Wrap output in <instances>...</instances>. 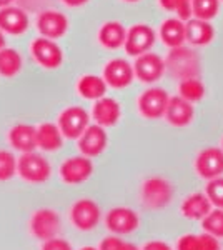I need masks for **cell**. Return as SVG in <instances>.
<instances>
[{"label": "cell", "instance_id": "cell-1", "mask_svg": "<svg viewBox=\"0 0 223 250\" xmlns=\"http://www.w3.org/2000/svg\"><path fill=\"white\" fill-rule=\"evenodd\" d=\"M165 65H167L170 75L178 80L200 75V57L197 55V52L183 45L170 50L168 57L165 60Z\"/></svg>", "mask_w": 223, "mask_h": 250}, {"label": "cell", "instance_id": "cell-2", "mask_svg": "<svg viewBox=\"0 0 223 250\" xmlns=\"http://www.w3.org/2000/svg\"><path fill=\"white\" fill-rule=\"evenodd\" d=\"M140 197L145 207L152 208V210H158V208L167 207L172 202L173 187L163 177H150L142 184Z\"/></svg>", "mask_w": 223, "mask_h": 250}, {"label": "cell", "instance_id": "cell-3", "mask_svg": "<svg viewBox=\"0 0 223 250\" xmlns=\"http://www.w3.org/2000/svg\"><path fill=\"white\" fill-rule=\"evenodd\" d=\"M17 173L25 182L43 184L50 179L52 167L43 155L37 154V152H27L19 157Z\"/></svg>", "mask_w": 223, "mask_h": 250}, {"label": "cell", "instance_id": "cell-4", "mask_svg": "<svg viewBox=\"0 0 223 250\" xmlns=\"http://www.w3.org/2000/svg\"><path fill=\"white\" fill-rule=\"evenodd\" d=\"M28 227L35 239L45 242L59 237L60 230H62V219L54 208H39L32 213Z\"/></svg>", "mask_w": 223, "mask_h": 250}, {"label": "cell", "instance_id": "cell-5", "mask_svg": "<svg viewBox=\"0 0 223 250\" xmlns=\"http://www.w3.org/2000/svg\"><path fill=\"white\" fill-rule=\"evenodd\" d=\"M59 128L62 130V134L65 139L70 140H79L80 135L87 130V127L90 125V115L85 108L79 105L67 107L62 114L59 115Z\"/></svg>", "mask_w": 223, "mask_h": 250}, {"label": "cell", "instance_id": "cell-6", "mask_svg": "<svg viewBox=\"0 0 223 250\" xmlns=\"http://www.w3.org/2000/svg\"><path fill=\"white\" fill-rule=\"evenodd\" d=\"M32 57L40 67L47 68V70H54L59 68L63 62V52L59 43L52 39L39 37L32 42L30 45Z\"/></svg>", "mask_w": 223, "mask_h": 250}, {"label": "cell", "instance_id": "cell-7", "mask_svg": "<svg viewBox=\"0 0 223 250\" xmlns=\"http://www.w3.org/2000/svg\"><path fill=\"white\" fill-rule=\"evenodd\" d=\"M102 219V210L99 204L92 199H80L72 205L70 208V220L79 230L90 232L99 225Z\"/></svg>", "mask_w": 223, "mask_h": 250}, {"label": "cell", "instance_id": "cell-8", "mask_svg": "<svg viewBox=\"0 0 223 250\" xmlns=\"http://www.w3.org/2000/svg\"><path fill=\"white\" fill-rule=\"evenodd\" d=\"M170 102V97L165 88L160 87H152L147 88L140 97H139V112L145 119L157 120L165 117Z\"/></svg>", "mask_w": 223, "mask_h": 250}, {"label": "cell", "instance_id": "cell-9", "mask_svg": "<svg viewBox=\"0 0 223 250\" xmlns=\"http://www.w3.org/2000/svg\"><path fill=\"white\" fill-rule=\"evenodd\" d=\"M155 30L147 23H137L127 30V40H125V52L132 57H139L150 52L155 45Z\"/></svg>", "mask_w": 223, "mask_h": 250}, {"label": "cell", "instance_id": "cell-10", "mask_svg": "<svg viewBox=\"0 0 223 250\" xmlns=\"http://www.w3.org/2000/svg\"><path fill=\"white\" fill-rule=\"evenodd\" d=\"M105 225L115 235H128L139 229L140 217L133 208L115 207L108 210L107 217H105Z\"/></svg>", "mask_w": 223, "mask_h": 250}, {"label": "cell", "instance_id": "cell-11", "mask_svg": "<svg viewBox=\"0 0 223 250\" xmlns=\"http://www.w3.org/2000/svg\"><path fill=\"white\" fill-rule=\"evenodd\" d=\"M93 173V164L90 157L77 155L70 157L60 165V179L68 185H79L88 180Z\"/></svg>", "mask_w": 223, "mask_h": 250}, {"label": "cell", "instance_id": "cell-12", "mask_svg": "<svg viewBox=\"0 0 223 250\" xmlns=\"http://www.w3.org/2000/svg\"><path fill=\"white\" fill-rule=\"evenodd\" d=\"M133 70H135V77L140 82L153 83L163 77L167 65H165V60L158 54L147 52V54L137 57L135 63H133Z\"/></svg>", "mask_w": 223, "mask_h": 250}, {"label": "cell", "instance_id": "cell-13", "mask_svg": "<svg viewBox=\"0 0 223 250\" xmlns=\"http://www.w3.org/2000/svg\"><path fill=\"white\" fill-rule=\"evenodd\" d=\"M195 170L202 179L213 180L223 175V150L218 147H208L198 154Z\"/></svg>", "mask_w": 223, "mask_h": 250}, {"label": "cell", "instance_id": "cell-14", "mask_svg": "<svg viewBox=\"0 0 223 250\" xmlns=\"http://www.w3.org/2000/svg\"><path fill=\"white\" fill-rule=\"evenodd\" d=\"M37 30L45 39H60L68 30V19L59 10H43L37 17Z\"/></svg>", "mask_w": 223, "mask_h": 250}, {"label": "cell", "instance_id": "cell-15", "mask_svg": "<svg viewBox=\"0 0 223 250\" xmlns=\"http://www.w3.org/2000/svg\"><path fill=\"white\" fill-rule=\"evenodd\" d=\"M108 137L105 132V127L99 124L88 125L87 130L80 135L79 139V150L82 155L87 157H99L100 154H103V150L107 148Z\"/></svg>", "mask_w": 223, "mask_h": 250}, {"label": "cell", "instance_id": "cell-16", "mask_svg": "<svg viewBox=\"0 0 223 250\" xmlns=\"http://www.w3.org/2000/svg\"><path fill=\"white\" fill-rule=\"evenodd\" d=\"M103 79L108 87L125 88L135 79V70L125 59H113L103 67Z\"/></svg>", "mask_w": 223, "mask_h": 250}, {"label": "cell", "instance_id": "cell-17", "mask_svg": "<svg viewBox=\"0 0 223 250\" xmlns=\"http://www.w3.org/2000/svg\"><path fill=\"white\" fill-rule=\"evenodd\" d=\"M0 29L9 35H22L28 29V15L22 7L9 5L0 9Z\"/></svg>", "mask_w": 223, "mask_h": 250}, {"label": "cell", "instance_id": "cell-18", "mask_svg": "<svg viewBox=\"0 0 223 250\" xmlns=\"http://www.w3.org/2000/svg\"><path fill=\"white\" fill-rule=\"evenodd\" d=\"M9 142L15 150L27 154L39 148L37 144V127L28 124H17L9 130Z\"/></svg>", "mask_w": 223, "mask_h": 250}, {"label": "cell", "instance_id": "cell-19", "mask_svg": "<svg viewBox=\"0 0 223 250\" xmlns=\"http://www.w3.org/2000/svg\"><path fill=\"white\" fill-rule=\"evenodd\" d=\"M122 115L120 104L112 97H102V99L95 100L92 108V117L95 124L102 125V127H113L119 124Z\"/></svg>", "mask_w": 223, "mask_h": 250}, {"label": "cell", "instance_id": "cell-20", "mask_svg": "<svg viewBox=\"0 0 223 250\" xmlns=\"http://www.w3.org/2000/svg\"><path fill=\"white\" fill-rule=\"evenodd\" d=\"M193 117H195V108H193L192 102L182 99L180 95L170 97V102L165 112V119L173 127H186L192 124Z\"/></svg>", "mask_w": 223, "mask_h": 250}, {"label": "cell", "instance_id": "cell-21", "mask_svg": "<svg viewBox=\"0 0 223 250\" xmlns=\"http://www.w3.org/2000/svg\"><path fill=\"white\" fill-rule=\"evenodd\" d=\"M186 29V42L190 45L203 47L208 45L215 37V29L210 23V20H200V19H190L185 22Z\"/></svg>", "mask_w": 223, "mask_h": 250}, {"label": "cell", "instance_id": "cell-22", "mask_svg": "<svg viewBox=\"0 0 223 250\" xmlns=\"http://www.w3.org/2000/svg\"><path fill=\"white\" fill-rule=\"evenodd\" d=\"M212 202L206 197V193H192L183 200L180 210L183 213V217L190 220H203L210 212H212Z\"/></svg>", "mask_w": 223, "mask_h": 250}, {"label": "cell", "instance_id": "cell-23", "mask_svg": "<svg viewBox=\"0 0 223 250\" xmlns=\"http://www.w3.org/2000/svg\"><path fill=\"white\" fill-rule=\"evenodd\" d=\"M125 40H127V30L117 20H110V22H105L99 30V42L102 43L105 48H110V50H117V48L125 45Z\"/></svg>", "mask_w": 223, "mask_h": 250}, {"label": "cell", "instance_id": "cell-24", "mask_svg": "<svg viewBox=\"0 0 223 250\" xmlns=\"http://www.w3.org/2000/svg\"><path fill=\"white\" fill-rule=\"evenodd\" d=\"M63 134L62 130L59 128L57 124L52 122H45V124H40L37 127V144L39 148L45 152H55L59 148H62L63 145Z\"/></svg>", "mask_w": 223, "mask_h": 250}, {"label": "cell", "instance_id": "cell-25", "mask_svg": "<svg viewBox=\"0 0 223 250\" xmlns=\"http://www.w3.org/2000/svg\"><path fill=\"white\" fill-rule=\"evenodd\" d=\"M160 39L170 48L183 45L186 42V29L185 22L180 19H167L160 25Z\"/></svg>", "mask_w": 223, "mask_h": 250}, {"label": "cell", "instance_id": "cell-26", "mask_svg": "<svg viewBox=\"0 0 223 250\" xmlns=\"http://www.w3.org/2000/svg\"><path fill=\"white\" fill-rule=\"evenodd\" d=\"M107 82H105L103 77H99V75H83V77L79 79L77 82V92H79L80 97L87 100H99L105 97L107 94Z\"/></svg>", "mask_w": 223, "mask_h": 250}, {"label": "cell", "instance_id": "cell-27", "mask_svg": "<svg viewBox=\"0 0 223 250\" xmlns=\"http://www.w3.org/2000/svg\"><path fill=\"white\" fill-rule=\"evenodd\" d=\"M23 65L22 55L19 54L15 48L5 47L0 50V75L7 79L15 77L17 74H20Z\"/></svg>", "mask_w": 223, "mask_h": 250}, {"label": "cell", "instance_id": "cell-28", "mask_svg": "<svg viewBox=\"0 0 223 250\" xmlns=\"http://www.w3.org/2000/svg\"><path fill=\"white\" fill-rule=\"evenodd\" d=\"M178 95L188 102H198L205 95V85L198 77H190L185 80H180L178 83Z\"/></svg>", "mask_w": 223, "mask_h": 250}, {"label": "cell", "instance_id": "cell-29", "mask_svg": "<svg viewBox=\"0 0 223 250\" xmlns=\"http://www.w3.org/2000/svg\"><path fill=\"white\" fill-rule=\"evenodd\" d=\"M19 160L9 150H0V182L14 179L17 175Z\"/></svg>", "mask_w": 223, "mask_h": 250}, {"label": "cell", "instance_id": "cell-30", "mask_svg": "<svg viewBox=\"0 0 223 250\" xmlns=\"http://www.w3.org/2000/svg\"><path fill=\"white\" fill-rule=\"evenodd\" d=\"M220 0H193V17L200 20H212L218 14Z\"/></svg>", "mask_w": 223, "mask_h": 250}, {"label": "cell", "instance_id": "cell-31", "mask_svg": "<svg viewBox=\"0 0 223 250\" xmlns=\"http://www.w3.org/2000/svg\"><path fill=\"white\" fill-rule=\"evenodd\" d=\"M202 227L206 233L223 239V208H215L202 220Z\"/></svg>", "mask_w": 223, "mask_h": 250}, {"label": "cell", "instance_id": "cell-32", "mask_svg": "<svg viewBox=\"0 0 223 250\" xmlns=\"http://www.w3.org/2000/svg\"><path fill=\"white\" fill-rule=\"evenodd\" d=\"M205 193L215 207L223 208V175L217 177V179H213V180H208Z\"/></svg>", "mask_w": 223, "mask_h": 250}, {"label": "cell", "instance_id": "cell-33", "mask_svg": "<svg viewBox=\"0 0 223 250\" xmlns=\"http://www.w3.org/2000/svg\"><path fill=\"white\" fill-rule=\"evenodd\" d=\"M175 2V12L178 19L188 22L193 17V0H173Z\"/></svg>", "mask_w": 223, "mask_h": 250}, {"label": "cell", "instance_id": "cell-34", "mask_svg": "<svg viewBox=\"0 0 223 250\" xmlns=\"http://www.w3.org/2000/svg\"><path fill=\"white\" fill-rule=\"evenodd\" d=\"M177 250H202L198 235H193V233L182 235L177 242Z\"/></svg>", "mask_w": 223, "mask_h": 250}, {"label": "cell", "instance_id": "cell-35", "mask_svg": "<svg viewBox=\"0 0 223 250\" xmlns=\"http://www.w3.org/2000/svg\"><path fill=\"white\" fill-rule=\"evenodd\" d=\"M100 250H127V242L117 235H108L100 242Z\"/></svg>", "mask_w": 223, "mask_h": 250}, {"label": "cell", "instance_id": "cell-36", "mask_svg": "<svg viewBox=\"0 0 223 250\" xmlns=\"http://www.w3.org/2000/svg\"><path fill=\"white\" fill-rule=\"evenodd\" d=\"M198 239H200V249L202 250H222V245H220L218 237L212 235V233L203 232L202 235H198Z\"/></svg>", "mask_w": 223, "mask_h": 250}, {"label": "cell", "instance_id": "cell-37", "mask_svg": "<svg viewBox=\"0 0 223 250\" xmlns=\"http://www.w3.org/2000/svg\"><path fill=\"white\" fill-rule=\"evenodd\" d=\"M40 250H74L70 244L65 239H60V237H55V239L45 240L42 244Z\"/></svg>", "mask_w": 223, "mask_h": 250}, {"label": "cell", "instance_id": "cell-38", "mask_svg": "<svg viewBox=\"0 0 223 250\" xmlns=\"http://www.w3.org/2000/svg\"><path fill=\"white\" fill-rule=\"evenodd\" d=\"M142 250H172V247L167 244V242L162 240H150L142 247Z\"/></svg>", "mask_w": 223, "mask_h": 250}, {"label": "cell", "instance_id": "cell-39", "mask_svg": "<svg viewBox=\"0 0 223 250\" xmlns=\"http://www.w3.org/2000/svg\"><path fill=\"white\" fill-rule=\"evenodd\" d=\"M162 5V9L168 10V12H175V2L173 0H158Z\"/></svg>", "mask_w": 223, "mask_h": 250}, {"label": "cell", "instance_id": "cell-40", "mask_svg": "<svg viewBox=\"0 0 223 250\" xmlns=\"http://www.w3.org/2000/svg\"><path fill=\"white\" fill-rule=\"evenodd\" d=\"M62 2L65 3L67 7H82L88 0H62Z\"/></svg>", "mask_w": 223, "mask_h": 250}, {"label": "cell", "instance_id": "cell-41", "mask_svg": "<svg viewBox=\"0 0 223 250\" xmlns=\"http://www.w3.org/2000/svg\"><path fill=\"white\" fill-rule=\"evenodd\" d=\"M5 47H7L5 45V32L0 29V50H2V48H5Z\"/></svg>", "mask_w": 223, "mask_h": 250}, {"label": "cell", "instance_id": "cell-42", "mask_svg": "<svg viewBox=\"0 0 223 250\" xmlns=\"http://www.w3.org/2000/svg\"><path fill=\"white\" fill-rule=\"evenodd\" d=\"M14 2H15V0H0V9H3V7H9Z\"/></svg>", "mask_w": 223, "mask_h": 250}, {"label": "cell", "instance_id": "cell-43", "mask_svg": "<svg viewBox=\"0 0 223 250\" xmlns=\"http://www.w3.org/2000/svg\"><path fill=\"white\" fill-rule=\"evenodd\" d=\"M127 250H140L137 245H133V244H130V242H127Z\"/></svg>", "mask_w": 223, "mask_h": 250}, {"label": "cell", "instance_id": "cell-44", "mask_svg": "<svg viewBox=\"0 0 223 250\" xmlns=\"http://www.w3.org/2000/svg\"><path fill=\"white\" fill-rule=\"evenodd\" d=\"M80 250H100V249H95V247H90V245H88V247H82Z\"/></svg>", "mask_w": 223, "mask_h": 250}, {"label": "cell", "instance_id": "cell-45", "mask_svg": "<svg viewBox=\"0 0 223 250\" xmlns=\"http://www.w3.org/2000/svg\"><path fill=\"white\" fill-rule=\"evenodd\" d=\"M123 2H128V3H135V2H139V0H123Z\"/></svg>", "mask_w": 223, "mask_h": 250}, {"label": "cell", "instance_id": "cell-46", "mask_svg": "<svg viewBox=\"0 0 223 250\" xmlns=\"http://www.w3.org/2000/svg\"><path fill=\"white\" fill-rule=\"evenodd\" d=\"M222 150H223V142H222Z\"/></svg>", "mask_w": 223, "mask_h": 250}, {"label": "cell", "instance_id": "cell-47", "mask_svg": "<svg viewBox=\"0 0 223 250\" xmlns=\"http://www.w3.org/2000/svg\"><path fill=\"white\" fill-rule=\"evenodd\" d=\"M222 2H223V0H222Z\"/></svg>", "mask_w": 223, "mask_h": 250}]
</instances>
